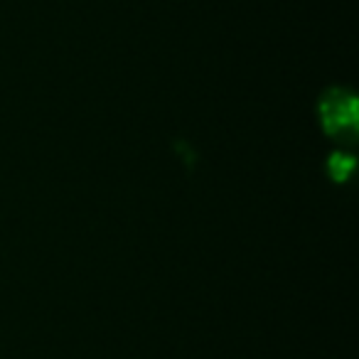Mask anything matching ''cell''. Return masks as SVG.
Wrapping results in <instances>:
<instances>
[{
	"label": "cell",
	"instance_id": "1",
	"mask_svg": "<svg viewBox=\"0 0 359 359\" xmlns=\"http://www.w3.org/2000/svg\"><path fill=\"white\" fill-rule=\"evenodd\" d=\"M320 118L327 133L344 135L347 128H354V101L344 99L342 91H334L332 99L320 101Z\"/></svg>",
	"mask_w": 359,
	"mask_h": 359
}]
</instances>
